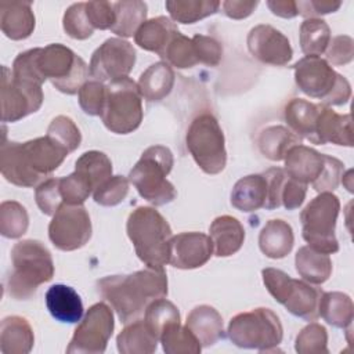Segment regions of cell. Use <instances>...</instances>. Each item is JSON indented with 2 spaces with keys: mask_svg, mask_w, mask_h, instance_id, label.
<instances>
[{
  "mask_svg": "<svg viewBox=\"0 0 354 354\" xmlns=\"http://www.w3.org/2000/svg\"><path fill=\"white\" fill-rule=\"evenodd\" d=\"M106 100V86L98 80H87L79 90V105L90 116H101Z\"/></svg>",
  "mask_w": 354,
  "mask_h": 354,
  "instance_id": "48",
  "label": "cell"
},
{
  "mask_svg": "<svg viewBox=\"0 0 354 354\" xmlns=\"http://www.w3.org/2000/svg\"><path fill=\"white\" fill-rule=\"evenodd\" d=\"M136 64V50L120 37L106 39L91 55L90 75L98 82H113L127 77Z\"/></svg>",
  "mask_w": 354,
  "mask_h": 354,
  "instance_id": "16",
  "label": "cell"
},
{
  "mask_svg": "<svg viewBox=\"0 0 354 354\" xmlns=\"http://www.w3.org/2000/svg\"><path fill=\"white\" fill-rule=\"evenodd\" d=\"M297 144H300V137L285 126H268L257 137L260 152L274 162L285 159L288 151Z\"/></svg>",
  "mask_w": 354,
  "mask_h": 354,
  "instance_id": "34",
  "label": "cell"
},
{
  "mask_svg": "<svg viewBox=\"0 0 354 354\" xmlns=\"http://www.w3.org/2000/svg\"><path fill=\"white\" fill-rule=\"evenodd\" d=\"M126 231L136 254L147 267L163 270L169 264V245L173 234L167 220L155 207H136L129 214Z\"/></svg>",
  "mask_w": 354,
  "mask_h": 354,
  "instance_id": "4",
  "label": "cell"
},
{
  "mask_svg": "<svg viewBox=\"0 0 354 354\" xmlns=\"http://www.w3.org/2000/svg\"><path fill=\"white\" fill-rule=\"evenodd\" d=\"M68 153L48 136L26 142L4 141L0 149L1 174L17 187H37L61 166Z\"/></svg>",
  "mask_w": 354,
  "mask_h": 354,
  "instance_id": "1",
  "label": "cell"
},
{
  "mask_svg": "<svg viewBox=\"0 0 354 354\" xmlns=\"http://www.w3.org/2000/svg\"><path fill=\"white\" fill-rule=\"evenodd\" d=\"M160 58H163L165 62H167L169 65L178 69L192 68L198 64L192 40L184 36L180 30L173 35L166 48L160 54Z\"/></svg>",
  "mask_w": 354,
  "mask_h": 354,
  "instance_id": "42",
  "label": "cell"
},
{
  "mask_svg": "<svg viewBox=\"0 0 354 354\" xmlns=\"http://www.w3.org/2000/svg\"><path fill=\"white\" fill-rule=\"evenodd\" d=\"M35 14L29 1L0 3V28L11 40L28 39L35 29Z\"/></svg>",
  "mask_w": 354,
  "mask_h": 354,
  "instance_id": "21",
  "label": "cell"
},
{
  "mask_svg": "<svg viewBox=\"0 0 354 354\" xmlns=\"http://www.w3.org/2000/svg\"><path fill=\"white\" fill-rule=\"evenodd\" d=\"M11 266L6 289L17 300L30 299L41 283L51 281L54 277L51 253L36 239H24L12 246Z\"/></svg>",
  "mask_w": 354,
  "mask_h": 354,
  "instance_id": "3",
  "label": "cell"
},
{
  "mask_svg": "<svg viewBox=\"0 0 354 354\" xmlns=\"http://www.w3.org/2000/svg\"><path fill=\"white\" fill-rule=\"evenodd\" d=\"M194 51L198 64H205L207 66H217L223 58V46L210 36L195 35L192 39Z\"/></svg>",
  "mask_w": 354,
  "mask_h": 354,
  "instance_id": "50",
  "label": "cell"
},
{
  "mask_svg": "<svg viewBox=\"0 0 354 354\" xmlns=\"http://www.w3.org/2000/svg\"><path fill=\"white\" fill-rule=\"evenodd\" d=\"M342 1H333V0H304V1H296L297 12L307 18H317L319 15L335 12L340 8Z\"/></svg>",
  "mask_w": 354,
  "mask_h": 354,
  "instance_id": "55",
  "label": "cell"
},
{
  "mask_svg": "<svg viewBox=\"0 0 354 354\" xmlns=\"http://www.w3.org/2000/svg\"><path fill=\"white\" fill-rule=\"evenodd\" d=\"M115 328L113 313L102 301L93 304L84 314L82 322L66 347V353L77 354H101L105 351L108 340Z\"/></svg>",
  "mask_w": 354,
  "mask_h": 354,
  "instance_id": "13",
  "label": "cell"
},
{
  "mask_svg": "<svg viewBox=\"0 0 354 354\" xmlns=\"http://www.w3.org/2000/svg\"><path fill=\"white\" fill-rule=\"evenodd\" d=\"M266 183H267V198L264 207L268 210L278 209L279 205V188L286 177V173L281 167H271L266 173H263Z\"/></svg>",
  "mask_w": 354,
  "mask_h": 354,
  "instance_id": "54",
  "label": "cell"
},
{
  "mask_svg": "<svg viewBox=\"0 0 354 354\" xmlns=\"http://www.w3.org/2000/svg\"><path fill=\"white\" fill-rule=\"evenodd\" d=\"M339 210L340 201L332 192H319L301 210V235L310 248L325 254H333L339 250L335 235Z\"/></svg>",
  "mask_w": 354,
  "mask_h": 354,
  "instance_id": "9",
  "label": "cell"
},
{
  "mask_svg": "<svg viewBox=\"0 0 354 354\" xmlns=\"http://www.w3.org/2000/svg\"><path fill=\"white\" fill-rule=\"evenodd\" d=\"M35 343L30 324L18 315L3 318L0 325V350L4 354H28Z\"/></svg>",
  "mask_w": 354,
  "mask_h": 354,
  "instance_id": "25",
  "label": "cell"
},
{
  "mask_svg": "<svg viewBox=\"0 0 354 354\" xmlns=\"http://www.w3.org/2000/svg\"><path fill=\"white\" fill-rule=\"evenodd\" d=\"M46 136L62 145L65 149H68V152H73L82 142L80 130L75 122L65 115H58L50 122Z\"/></svg>",
  "mask_w": 354,
  "mask_h": 354,
  "instance_id": "44",
  "label": "cell"
},
{
  "mask_svg": "<svg viewBox=\"0 0 354 354\" xmlns=\"http://www.w3.org/2000/svg\"><path fill=\"white\" fill-rule=\"evenodd\" d=\"M335 144L343 147H353L351 115H339L332 108L321 105L315 126L314 144Z\"/></svg>",
  "mask_w": 354,
  "mask_h": 354,
  "instance_id": "20",
  "label": "cell"
},
{
  "mask_svg": "<svg viewBox=\"0 0 354 354\" xmlns=\"http://www.w3.org/2000/svg\"><path fill=\"white\" fill-rule=\"evenodd\" d=\"M299 40L306 57H319L330 41L329 25L321 18H307L300 25Z\"/></svg>",
  "mask_w": 354,
  "mask_h": 354,
  "instance_id": "37",
  "label": "cell"
},
{
  "mask_svg": "<svg viewBox=\"0 0 354 354\" xmlns=\"http://www.w3.org/2000/svg\"><path fill=\"white\" fill-rule=\"evenodd\" d=\"M297 274L308 283L321 285L332 274V260L328 254L314 250L310 246H301L295 256Z\"/></svg>",
  "mask_w": 354,
  "mask_h": 354,
  "instance_id": "33",
  "label": "cell"
},
{
  "mask_svg": "<svg viewBox=\"0 0 354 354\" xmlns=\"http://www.w3.org/2000/svg\"><path fill=\"white\" fill-rule=\"evenodd\" d=\"M86 12L94 29H111L116 21L113 3L109 1H87Z\"/></svg>",
  "mask_w": 354,
  "mask_h": 354,
  "instance_id": "53",
  "label": "cell"
},
{
  "mask_svg": "<svg viewBox=\"0 0 354 354\" xmlns=\"http://www.w3.org/2000/svg\"><path fill=\"white\" fill-rule=\"evenodd\" d=\"M129 178L123 176H111L94 192V202L101 206H116L124 201L129 194Z\"/></svg>",
  "mask_w": 354,
  "mask_h": 354,
  "instance_id": "47",
  "label": "cell"
},
{
  "mask_svg": "<svg viewBox=\"0 0 354 354\" xmlns=\"http://www.w3.org/2000/svg\"><path fill=\"white\" fill-rule=\"evenodd\" d=\"M75 171L82 174L90 183L94 192L112 176V162L101 151H87L77 158Z\"/></svg>",
  "mask_w": 354,
  "mask_h": 354,
  "instance_id": "38",
  "label": "cell"
},
{
  "mask_svg": "<svg viewBox=\"0 0 354 354\" xmlns=\"http://www.w3.org/2000/svg\"><path fill=\"white\" fill-rule=\"evenodd\" d=\"M328 332L325 326L311 322L304 326L295 340V350L299 354H328Z\"/></svg>",
  "mask_w": 354,
  "mask_h": 354,
  "instance_id": "43",
  "label": "cell"
},
{
  "mask_svg": "<svg viewBox=\"0 0 354 354\" xmlns=\"http://www.w3.org/2000/svg\"><path fill=\"white\" fill-rule=\"evenodd\" d=\"M185 142L195 163L206 174H218L227 163V151L224 133L217 119L203 112L189 124Z\"/></svg>",
  "mask_w": 354,
  "mask_h": 354,
  "instance_id": "11",
  "label": "cell"
},
{
  "mask_svg": "<svg viewBox=\"0 0 354 354\" xmlns=\"http://www.w3.org/2000/svg\"><path fill=\"white\" fill-rule=\"evenodd\" d=\"M307 184H303L286 174L279 188V205L288 210H295L301 206L306 199Z\"/></svg>",
  "mask_w": 354,
  "mask_h": 354,
  "instance_id": "52",
  "label": "cell"
},
{
  "mask_svg": "<svg viewBox=\"0 0 354 354\" xmlns=\"http://www.w3.org/2000/svg\"><path fill=\"white\" fill-rule=\"evenodd\" d=\"M51 243L64 252L84 246L91 238V220L83 205L62 203L48 224Z\"/></svg>",
  "mask_w": 354,
  "mask_h": 354,
  "instance_id": "14",
  "label": "cell"
},
{
  "mask_svg": "<svg viewBox=\"0 0 354 354\" xmlns=\"http://www.w3.org/2000/svg\"><path fill=\"white\" fill-rule=\"evenodd\" d=\"M59 194L66 205H83L93 194L90 183L77 171L59 178Z\"/></svg>",
  "mask_w": 354,
  "mask_h": 354,
  "instance_id": "46",
  "label": "cell"
},
{
  "mask_svg": "<svg viewBox=\"0 0 354 354\" xmlns=\"http://www.w3.org/2000/svg\"><path fill=\"white\" fill-rule=\"evenodd\" d=\"M177 30L178 29L173 21L160 15L145 21L136 32L134 40L142 50L156 53L160 57Z\"/></svg>",
  "mask_w": 354,
  "mask_h": 354,
  "instance_id": "31",
  "label": "cell"
},
{
  "mask_svg": "<svg viewBox=\"0 0 354 354\" xmlns=\"http://www.w3.org/2000/svg\"><path fill=\"white\" fill-rule=\"evenodd\" d=\"M217 0H167L165 7L174 22L195 24L218 11Z\"/></svg>",
  "mask_w": 354,
  "mask_h": 354,
  "instance_id": "36",
  "label": "cell"
},
{
  "mask_svg": "<svg viewBox=\"0 0 354 354\" xmlns=\"http://www.w3.org/2000/svg\"><path fill=\"white\" fill-rule=\"evenodd\" d=\"M159 340L166 354H198L202 350L195 335L180 324L166 328Z\"/></svg>",
  "mask_w": 354,
  "mask_h": 354,
  "instance_id": "39",
  "label": "cell"
},
{
  "mask_svg": "<svg viewBox=\"0 0 354 354\" xmlns=\"http://www.w3.org/2000/svg\"><path fill=\"white\" fill-rule=\"evenodd\" d=\"M62 26L65 33L76 40L88 39L94 28L91 26L87 12H86V3H75L69 6L62 18Z\"/></svg>",
  "mask_w": 354,
  "mask_h": 354,
  "instance_id": "45",
  "label": "cell"
},
{
  "mask_svg": "<svg viewBox=\"0 0 354 354\" xmlns=\"http://www.w3.org/2000/svg\"><path fill=\"white\" fill-rule=\"evenodd\" d=\"M261 277L268 293L290 314L304 321H315L319 317L321 289L272 267L264 268Z\"/></svg>",
  "mask_w": 354,
  "mask_h": 354,
  "instance_id": "10",
  "label": "cell"
},
{
  "mask_svg": "<svg viewBox=\"0 0 354 354\" xmlns=\"http://www.w3.org/2000/svg\"><path fill=\"white\" fill-rule=\"evenodd\" d=\"M259 6V1H246V0H225L221 3L223 12L232 19L248 18L254 8Z\"/></svg>",
  "mask_w": 354,
  "mask_h": 354,
  "instance_id": "56",
  "label": "cell"
},
{
  "mask_svg": "<svg viewBox=\"0 0 354 354\" xmlns=\"http://www.w3.org/2000/svg\"><path fill=\"white\" fill-rule=\"evenodd\" d=\"M228 337L241 348L274 351L282 342L283 328L279 317L270 308L257 307L230 319Z\"/></svg>",
  "mask_w": 354,
  "mask_h": 354,
  "instance_id": "7",
  "label": "cell"
},
{
  "mask_svg": "<svg viewBox=\"0 0 354 354\" xmlns=\"http://www.w3.org/2000/svg\"><path fill=\"white\" fill-rule=\"evenodd\" d=\"M35 199L41 213L54 216L58 207L64 203L59 194V178H47L36 187Z\"/></svg>",
  "mask_w": 354,
  "mask_h": 354,
  "instance_id": "49",
  "label": "cell"
},
{
  "mask_svg": "<svg viewBox=\"0 0 354 354\" xmlns=\"http://www.w3.org/2000/svg\"><path fill=\"white\" fill-rule=\"evenodd\" d=\"M173 153L167 147H148L129 173V181L136 187L141 198L155 206L170 203L177 191L166 178L173 167Z\"/></svg>",
  "mask_w": 354,
  "mask_h": 354,
  "instance_id": "5",
  "label": "cell"
},
{
  "mask_svg": "<svg viewBox=\"0 0 354 354\" xmlns=\"http://www.w3.org/2000/svg\"><path fill=\"white\" fill-rule=\"evenodd\" d=\"M97 289L126 325L140 319L149 303L167 296V277L165 270L148 267L129 275L104 277L97 281Z\"/></svg>",
  "mask_w": 354,
  "mask_h": 354,
  "instance_id": "2",
  "label": "cell"
},
{
  "mask_svg": "<svg viewBox=\"0 0 354 354\" xmlns=\"http://www.w3.org/2000/svg\"><path fill=\"white\" fill-rule=\"evenodd\" d=\"M267 7L270 8V11L281 18H293L296 17L297 12V7H296V1L293 0H268L267 1Z\"/></svg>",
  "mask_w": 354,
  "mask_h": 354,
  "instance_id": "57",
  "label": "cell"
},
{
  "mask_svg": "<svg viewBox=\"0 0 354 354\" xmlns=\"http://www.w3.org/2000/svg\"><path fill=\"white\" fill-rule=\"evenodd\" d=\"M36 68L44 82L48 79L58 91L68 95L76 94L90 75L84 59L61 43L37 47Z\"/></svg>",
  "mask_w": 354,
  "mask_h": 354,
  "instance_id": "8",
  "label": "cell"
},
{
  "mask_svg": "<svg viewBox=\"0 0 354 354\" xmlns=\"http://www.w3.org/2000/svg\"><path fill=\"white\" fill-rule=\"evenodd\" d=\"M46 306L59 322L75 324L83 317V303L77 292L64 283H55L46 292Z\"/></svg>",
  "mask_w": 354,
  "mask_h": 354,
  "instance_id": "24",
  "label": "cell"
},
{
  "mask_svg": "<svg viewBox=\"0 0 354 354\" xmlns=\"http://www.w3.org/2000/svg\"><path fill=\"white\" fill-rule=\"evenodd\" d=\"M29 227L26 209L17 201H4L0 205V234L6 238H19Z\"/></svg>",
  "mask_w": 354,
  "mask_h": 354,
  "instance_id": "40",
  "label": "cell"
},
{
  "mask_svg": "<svg viewBox=\"0 0 354 354\" xmlns=\"http://www.w3.org/2000/svg\"><path fill=\"white\" fill-rule=\"evenodd\" d=\"M185 326L195 335L202 347L213 346L224 336L220 313L207 304L194 307L187 315Z\"/></svg>",
  "mask_w": 354,
  "mask_h": 354,
  "instance_id": "23",
  "label": "cell"
},
{
  "mask_svg": "<svg viewBox=\"0 0 354 354\" xmlns=\"http://www.w3.org/2000/svg\"><path fill=\"white\" fill-rule=\"evenodd\" d=\"M318 308L319 315L329 325L351 332L354 306L348 295L343 292H322Z\"/></svg>",
  "mask_w": 354,
  "mask_h": 354,
  "instance_id": "32",
  "label": "cell"
},
{
  "mask_svg": "<svg viewBox=\"0 0 354 354\" xmlns=\"http://www.w3.org/2000/svg\"><path fill=\"white\" fill-rule=\"evenodd\" d=\"M293 243V230L281 218L267 221L259 235V248L270 259H283L292 252Z\"/></svg>",
  "mask_w": 354,
  "mask_h": 354,
  "instance_id": "27",
  "label": "cell"
},
{
  "mask_svg": "<svg viewBox=\"0 0 354 354\" xmlns=\"http://www.w3.org/2000/svg\"><path fill=\"white\" fill-rule=\"evenodd\" d=\"M297 87L322 105H344L351 97L348 80L321 57H304L293 65Z\"/></svg>",
  "mask_w": 354,
  "mask_h": 354,
  "instance_id": "6",
  "label": "cell"
},
{
  "mask_svg": "<svg viewBox=\"0 0 354 354\" xmlns=\"http://www.w3.org/2000/svg\"><path fill=\"white\" fill-rule=\"evenodd\" d=\"M250 55L261 64L285 66L293 57L289 39L277 28L261 24L250 29L246 37Z\"/></svg>",
  "mask_w": 354,
  "mask_h": 354,
  "instance_id": "17",
  "label": "cell"
},
{
  "mask_svg": "<svg viewBox=\"0 0 354 354\" xmlns=\"http://www.w3.org/2000/svg\"><path fill=\"white\" fill-rule=\"evenodd\" d=\"M159 337L148 328L144 319H137L120 330L116 346L122 354H151L158 347Z\"/></svg>",
  "mask_w": 354,
  "mask_h": 354,
  "instance_id": "30",
  "label": "cell"
},
{
  "mask_svg": "<svg viewBox=\"0 0 354 354\" xmlns=\"http://www.w3.org/2000/svg\"><path fill=\"white\" fill-rule=\"evenodd\" d=\"M321 105L322 104H314L303 98H293L285 106V122L297 137L306 138L314 144L315 126Z\"/></svg>",
  "mask_w": 354,
  "mask_h": 354,
  "instance_id": "26",
  "label": "cell"
},
{
  "mask_svg": "<svg viewBox=\"0 0 354 354\" xmlns=\"http://www.w3.org/2000/svg\"><path fill=\"white\" fill-rule=\"evenodd\" d=\"M173 84L174 71L165 61H159L149 65L141 73L137 83L141 97L151 102L160 101L165 97H167L173 88Z\"/></svg>",
  "mask_w": 354,
  "mask_h": 354,
  "instance_id": "29",
  "label": "cell"
},
{
  "mask_svg": "<svg viewBox=\"0 0 354 354\" xmlns=\"http://www.w3.org/2000/svg\"><path fill=\"white\" fill-rule=\"evenodd\" d=\"M266 198L267 183L263 174H249L239 178L231 191V205L245 213L264 207Z\"/></svg>",
  "mask_w": 354,
  "mask_h": 354,
  "instance_id": "28",
  "label": "cell"
},
{
  "mask_svg": "<svg viewBox=\"0 0 354 354\" xmlns=\"http://www.w3.org/2000/svg\"><path fill=\"white\" fill-rule=\"evenodd\" d=\"M104 126L115 134H129L142 122L141 93L129 76L106 86V100L101 113Z\"/></svg>",
  "mask_w": 354,
  "mask_h": 354,
  "instance_id": "12",
  "label": "cell"
},
{
  "mask_svg": "<svg viewBox=\"0 0 354 354\" xmlns=\"http://www.w3.org/2000/svg\"><path fill=\"white\" fill-rule=\"evenodd\" d=\"M214 252L210 236L202 232H181L170 239L169 264L180 270H194L206 264Z\"/></svg>",
  "mask_w": 354,
  "mask_h": 354,
  "instance_id": "18",
  "label": "cell"
},
{
  "mask_svg": "<svg viewBox=\"0 0 354 354\" xmlns=\"http://www.w3.org/2000/svg\"><path fill=\"white\" fill-rule=\"evenodd\" d=\"M113 10L116 21L111 28V32L122 37H131L136 35L138 28L145 22L148 12L147 4L141 0L115 1Z\"/></svg>",
  "mask_w": 354,
  "mask_h": 354,
  "instance_id": "35",
  "label": "cell"
},
{
  "mask_svg": "<svg viewBox=\"0 0 354 354\" xmlns=\"http://www.w3.org/2000/svg\"><path fill=\"white\" fill-rule=\"evenodd\" d=\"M326 62L340 66L353 61L354 57V41L347 35H339L330 39L326 50Z\"/></svg>",
  "mask_w": 354,
  "mask_h": 354,
  "instance_id": "51",
  "label": "cell"
},
{
  "mask_svg": "<svg viewBox=\"0 0 354 354\" xmlns=\"http://www.w3.org/2000/svg\"><path fill=\"white\" fill-rule=\"evenodd\" d=\"M44 100L41 86L14 77L11 69L3 66L1 76V120L17 122L41 106Z\"/></svg>",
  "mask_w": 354,
  "mask_h": 354,
  "instance_id": "15",
  "label": "cell"
},
{
  "mask_svg": "<svg viewBox=\"0 0 354 354\" xmlns=\"http://www.w3.org/2000/svg\"><path fill=\"white\" fill-rule=\"evenodd\" d=\"M144 321L148 328L160 337L166 328L180 324V311L171 301L163 297L156 299L145 308Z\"/></svg>",
  "mask_w": 354,
  "mask_h": 354,
  "instance_id": "41",
  "label": "cell"
},
{
  "mask_svg": "<svg viewBox=\"0 0 354 354\" xmlns=\"http://www.w3.org/2000/svg\"><path fill=\"white\" fill-rule=\"evenodd\" d=\"M209 232L217 257L235 254L245 241L243 225L238 218L228 214L216 217L209 227Z\"/></svg>",
  "mask_w": 354,
  "mask_h": 354,
  "instance_id": "22",
  "label": "cell"
},
{
  "mask_svg": "<svg viewBox=\"0 0 354 354\" xmlns=\"http://www.w3.org/2000/svg\"><path fill=\"white\" fill-rule=\"evenodd\" d=\"M326 158L328 155L319 153L314 148L297 144L285 155L283 170L289 177L303 184H311L315 188L324 176Z\"/></svg>",
  "mask_w": 354,
  "mask_h": 354,
  "instance_id": "19",
  "label": "cell"
}]
</instances>
